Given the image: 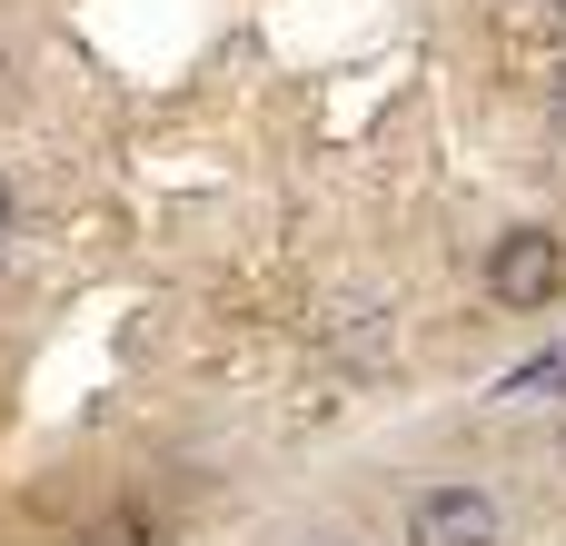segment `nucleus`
Listing matches in <instances>:
<instances>
[{"mask_svg": "<svg viewBox=\"0 0 566 546\" xmlns=\"http://www.w3.org/2000/svg\"><path fill=\"white\" fill-rule=\"evenodd\" d=\"M557 288H566V249L547 229H507V239L488 249V298H497V308L527 318V308H547Z\"/></svg>", "mask_w": 566, "mask_h": 546, "instance_id": "1", "label": "nucleus"}, {"mask_svg": "<svg viewBox=\"0 0 566 546\" xmlns=\"http://www.w3.org/2000/svg\"><path fill=\"white\" fill-rule=\"evenodd\" d=\"M408 546H497V507L478 487H428L408 507Z\"/></svg>", "mask_w": 566, "mask_h": 546, "instance_id": "2", "label": "nucleus"}, {"mask_svg": "<svg viewBox=\"0 0 566 546\" xmlns=\"http://www.w3.org/2000/svg\"><path fill=\"white\" fill-rule=\"evenodd\" d=\"M547 388H566V348H547V358H527V368L497 378V398H547Z\"/></svg>", "mask_w": 566, "mask_h": 546, "instance_id": "3", "label": "nucleus"}, {"mask_svg": "<svg viewBox=\"0 0 566 546\" xmlns=\"http://www.w3.org/2000/svg\"><path fill=\"white\" fill-rule=\"evenodd\" d=\"M90 546H169V537H159V517L119 507V517H99V527H90Z\"/></svg>", "mask_w": 566, "mask_h": 546, "instance_id": "4", "label": "nucleus"}, {"mask_svg": "<svg viewBox=\"0 0 566 546\" xmlns=\"http://www.w3.org/2000/svg\"><path fill=\"white\" fill-rule=\"evenodd\" d=\"M0 229H10V179H0Z\"/></svg>", "mask_w": 566, "mask_h": 546, "instance_id": "5", "label": "nucleus"}, {"mask_svg": "<svg viewBox=\"0 0 566 546\" xmlns=\"http://www.w3.org/2000/svg\"><path fill=\"white\" fill-rule=\"evenodd\" d=\"M557 10H566V0H557Z\"/></svg>", "mask_w": 566, "mask_h": 546, "instance_id": "6", "label": "nucleus"}]
</instances>
